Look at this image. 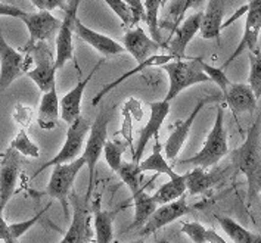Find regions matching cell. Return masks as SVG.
Returning a JSON list of instances; mask_svg holds the SVG:
<instances>
[{"label": "cell", "mask_w": 261, "mask_h": 243, "mask_svg": "<svg viewBox=\"0 0 261 243\" xmlns=\"http://www.w3.org/2000/svg\"><path fill=\"white\" fill-rule=\"evenodd\" d=\"M219 97L217 96H206V97H202L196 102L193 111L189 114V117L183 121L176 122L171 134L168 136L167 142H165L164 149H165V156L168 161H174L177 158V155L180 153L181 148L185 146L188 137H189V133H191V128H192L193 122L198 118V115L201 114V111L204 109L208 102H213V100H217Z\"/></svg>", "instance_id": "obj_15"}, {"label": "cell", "mask_w": 261, "mask_h": 243, "mask_svg": "<svg viewBox=\"0 0 261 243\" xmlns=\"http://www.w3.org/2000/svg\"><path fill=\"white\" fill-rule=\"evenodd\" d=\"M117 174L123 180V183L128 187L130 193H136L142 186H140V177H142V171L139 168V162H121Z\"/></svg>", "instance_id": "obj_32"}, {"label": "cell", "mask_w": 261, "mask_h": 243, "mask_svg": "<svg viewBox=\"0 0 261 243\" xmlns=\"http://www.w3.org/2000/svg\"><path fill=\"white\" fill-rule=\"evenodd\" d=\"M123 46L125 52L132 55L138 64L152 55L158 53V50L161 49L160 41L153 40L151 36L139 25L130 27L125 31L123 37Z\"/></svg>", "instance_id": "obj_16"}, {"label": "cell", "mask_w": 261, "mask_h": 243, "mask_svg": "<svg viewBox=\"0 0 261 243\" xmlns=\"http://www.w3.org/2000/svg\"><path fill=\"white\" fill-rule=\"evenodd\" d=\"M52 203H49L46 208H43L40 212H37L34 217H31V218H28L25 221H19V223H12V224H9V236H11V243L18 242L19 240V237H22L25 233H27L28 230L31 229L34 224H37L39 223V220L41 218V215L47 211V208L50 206Z\"/></svg>", "instance_id": "obj_37"}, {"label": "cell", "mask_w": 261, "mask_h": 243, "mask_svg": "<svg viewBox=\"0 0 261 243\" xmlns=\"http://www.w3.org/2000/svg\"><path fill=\"white\" fill-rule=\"evenodd\" d=\"M168 0H163V6H165V3H167Z\"/></svg>", "instance_id": "obj_47"}, {"label": "cell", "mask_w": 261, "mask_h": 243, "mask_svg": "<svg viewBox=\"0 0 261 243\" xmlns=\"http://www.w3.org/2000/svg\"><path fill=\"white\" fill-rule=\"evenodd\" d=\"M24 14H25V11L19 9L18 6L5 3V2H0V16H12V18L21 19V16Z\"/></svg>", "instance_id": "obj_42"}, {"label": "cell", "mask_w": 261, "mask_h": 243, "mask_svg": "<svg viewBox=\"0 0 261 243\" xmlns=\"http://www.w3.org/2000/svg\"><path fill=\"white\" fill-rule=\"evenodd\" d=\"M132 198H133V203H135V220L128 229H138L148 221L152 212L156 209L158 203L153 201L152 195H148L145 192V187H140L136 193L132 195Z\"/></svg>", "instance_id": "obj_28"}, {"label": "cell", "mask_w": 261, "mask_h": 243, "mask_svg": "<svg viewBox=\"0 0 261 243\" xmlns=\"http://www.w3.org/2000/svg\"><path fill=\"white\" fill-rule=\"evenodd\" d=\"M201 59L202 58H188L186 56L183 59H171L170 62L161 65V68L167 72L168 81H170L168 92L165 95L164 100L171 102L183 90L192 87L195 84L210 81L208 75L202 69Z\"/></svg>", "instance_id": "obj_2"}, {"label": "cell", "mask_w": 261, "mask_h": 243, "mask_svg": "<svg viewBox=\"0 0 261 243\" xmlns=\"http://www.w3.org/2000/svg\"><path fill=\"white\" fill-rule=\"evenodd\" d=\"M132 12V27L139 25L140 21H145V6L142 0H124Z\"/></svg>", "instance_id": "obj_41"}, {"label": "cell", "mask_w": 261, "mask_h": 243, "mask_svg": "<svg viewBox=\"0 0 261 243\" xmlns=\"http://www.w3.org/2000/svg\"><path fill=\"white\" fill-rule=\"evenodd\" d=\"M84 165H86V162L82 156L74 161L54 165L47 187L41 193V195H46L52 199L59 201L67 218H69V195H71L72 186L75 183V178Z\"/></svg>", "instance_id": "obj_5"}, {"label": "cell", "mask_w": 261, "mask_h": 243, "mask_svg": "<svg viewBox=\"0 0 261 243\" xmlns=\"http://www.w3.org/2000/svg\"><path fill=\"white\" fill-rule=\"evenodd\" d=\"M0 214H2V211H0Z\"/></svg>", "instance_id": "obj_49"}, {"label": "cell", "mask_w": 261, "mask_h": 243, "mask_svg": "<svg viewBox=\"0 0 261 243\" xmlns=\"http://www.w3.org/2000/svg\"><path fill=\"white\" fill-rule=\"evenodd\" d=\"M103 62H105V58L100 59L96 65H95V68H92V71L89 72V75L86 78L79 81L75 84V87L61 99V102H59V106H61V118L67 122V124H71V122L75 121L79 117H82V100L83 96H84V92H86V87L90 83V80L93 78V75L99 71V68L103 65Z\"/></svg>", "instance_id": "obj_21"}, {"label": "cell", "mask_w": 261, "mask_h": 243, "mask_svg": "<svg viewBox=\"0 0 261 243\" xmlns=\"http://www.w3.org/2000/svg\"><path fill=\"white\" fill-rule=\"evenodd\" d=\"M223 178L220 170H208L205 167H195L191 173H186V192L195 196L202 195L214 186H217Z\"/></svg>", "instance_id": "obj_23"}, {"label": "cell", "mask_w": 261, "mask_h": 243, "mask_svg": "<svg viewBox=\"0 0 261 243\" xmlns=\"http://www.w3.org/2000/svg\"><path fill=\"white\" fill-rule=\"evenodd\" d=\"M247 8V18H245V25H244L241 41L232 55L227 58V61L221 65V69H226L236 58H239L248 50L249 52L258 50V37L261 33V0H249Z\"/></svg>", "instance_id": "obj_9"}, {"label": "cell", "mask_w": 261, "mask_h": 243, "mask_svg": "<svg viewBox=\"0 0 261 243\" xmlns=\"http://www.w3.org/2000/svg\"><path fill=\"white\" fill-rule=\"evenodd\" d=\"M180 231L195 243H224V239L219 236V233H216V230L206 229L196 221L181 223Z\"/></svg>", "instance_id": "obj_31"}, {"label": "cell", "mask_w": 261, "mask_h": 243, "mask_svg": "<svg viewBox=\"0 0 261 243\" xmlns=\"http://www.w3.org/2000/svg\"><path fill=\"white\" fill-rule=\"evenodd\" d=\"M186 193V174H177L164 183L160 189L156 190L152 198L158 205L171 202Z\"/></svg>", "instance_id": "obj_30"}, {"label": "cell", "mask_w": 261, "mask_h": 243, "mask_svg": "<svg viewBox=\"0 0 261 243\" xmlns=\"http://www.w3.org/2000/svg\"><path fill=\"white\" fill-rule=\"evenodd\" d=\"M260 193H261V192H260Z\"/></svg>", "instance_id": "obj_50"}, {"label": "cell", "mask_w": 261, "mask_h": 243, "mask_svg": "<svg viewBox=\"0 0 261 243\" xmlns=\"http://www.w3.org/2000/svg\"><path fill=\"white\" fill-rule=\"evenodd\" d=\"M59 97L56 87H54L41 96L40 106L37 112V125L41 130H55L59 122Z\"/></svg>", "instance_id": "obj_25"}, {"label": "cell", "mask_w": 261, "mask_h": 243, "mask_svg": "<svg viewBox=\"0 0 261 243\" xmlns=\"http://www.w3.org/2000/svg\"><path fill=\"white\" fill-rule=\"evenodd\" d=\"M121 209H102L100 208V198H97L96 205L93 206L95 212V237L93 240L97 243L114 242V221Z\"/></svg>", "instance_id": "obj_26"}, {"label": "cell", "mask_w": 261, "mask_h": 243, "mask_svg": "<svg viewBox=\"0 0 261 243\" xmlns=\"http://www.w3.org/2000/svg\"><path fill=\"white\" fill-rule=\"evenodd\" d=\"M72 205V221L68 231L61 239L62 243H83L93 240L92 230H90V215H89V202L80 198L79 195L72 193L69 198Z\"/></svg>", "instance_id": "obj_14"}, {"label": "cell", "mask_w": 261, "mask_h": 243, "mask_svg": "<svg viewBox=\"0 0 261 243\" xmlns=\"http://www.w3.org/2000/svg\"><path fill=\"white\" fill-rule=\"evenodd\" d=\"M226 0H208L206 9L202 12V21L199 27V36L205 40L220 39L223 30Z\"/></svg>", "instance_id": "obj_22"}, {"label": "cell", "mask_w": 261, "mask_h": 243, "mask_svg": "<svg viewBox=\"0 0 261 243\" xmlns=\"http://www.w3.org/2000/svg\"><path fill=\"white\" fill-rule=\"evenodd\" d=\"M112 111L111 109H103L96 117L95 122L90 125L89 134L86 139L84 148H83L82 158L86 162V167L89 168V186L87 192L84 195V199L90 202L93 189H95V170L96 164L100 159V155L103 153V146L105 142L108 140V124L111 121Z\"/></svg>", "instance_id": "obj_3"}, {"label": "cell", "mask_w": 261, "mask_h": 243, "mask_svg": "<svg viewBox=\"0 0 261 243\" xmlns=\"http://www.w3.org/2000/svg\"><path fill=\"white\" fill-rule=\"evenodd\" d=\"M9 148L15 149L18 153H21V156H27V158H39L40 156V149L28 137L27 128H21L18 131V134L15 136V139L11 142Z\"/></svg>", "instance_id": "obj_35"}, {"label": "cell", "mask_w": 261, "mask_h": 243, "mask_svg": "<svg viewBox=\"0 0 261 243\" xmlns=\"http://www.w3.org/2000/svg\"><path fill=\"white\" fill-rule=\"evenodd\" d=\"M90 125H92L90 121L87 118H84V117H79L75 121L71 122L68 127V131H67L65 142H64L61 150L56 153L50 161L43 164L39 170H36L33 177L40 176L44 170H47L49 167H54L56 164H64V162L77 159V156L83 152L86 139H87L89 130H90Z\"/></svg>", "instance_id": "obj_6"}, {"label": "cell", "mask_w": 261, "mask_h": 243, "mask_svg": "<svg viewBox=\"0 0 261 243\" xmlns=\"http://www.w3.org/2000/svg\"><path fill=\"white\" fill-rule=\"evenodd\" d=\"M74 33L84 43H87L90 47H93L96 52L102 55L103 58H112V56H117V55L125 52L123 44H120L118 41L111 39L105 34H100L90 27H87L79 18H75V21H74Z\"/></svg>", "instance_id": "obj_20"}, {"label": "cell", "mask_w": 261, "mask_h": 243, "mask_svg": "<svg viewBox=\"0 0 261 243\" xmlns=\"http://www.w3.org/2000/svg\"><path fill=\"white\" fill-rule=\"evenodd\" d=\"M0 2H5V3H9V5H15V0H0Z\"/></svg>", "instance_id": "obj_46"}, {"label": "cell", "mask_w": 261, "mask_h": 243, "mask_svg": "<svg viewBox=\"0 0 261 243\" xmlns=\"http://www.w3.org/2000/svg\"><path fill=\"white\" fill-rule=\"evenodd\" d=\"M248 61H249V75H248V86L252 89L257 99L261 97V50L249 52L248 50Z\"/></svg>", "instance_id": "obj_34"}, {"label": "cell", "mask_w": 261, "mask_h": 243, "mask_svg": "<svg viewBox=\"0 0 261 243\" xmlns=\"http://www.w3.org/2000/svg\"><path fill=\"white\" fill-rule=\"evenodd\" d=\"M202 12L204 11H198L195 14L189 15L188 18H183V21L173 30L174 37L170 41L168 49H170V55L174 59H183V58H186L188 44L199 33L201 21H202Z\"/></svg>", "instance_id": "obj_19"}, {"label": "cell", "mask_w": 261, "mask_h": 243, "mask_svg": "<svg viewBox=\"0 0 261 243\" xmlns=\"http://www.w3.org/2000/svg\"><path fill=\"white\" fill-rule=\"evenodd\" d=\"M261 118L252 124L248 131L245 142L234 149L232 153L234 171L241 173L248 180V201H254L261 192V137H260Z\"/></svg>", "instance_id": "obj_1"}, {"label": "cell", "mask_w": 261, "mask_h": 243, "mask_svg": "<svg viewBox=\"0 0 261 243\" xmlns=\"http://www.w3.org/2000/svg\"><path fill=\"white\" fill-rule=\"evenodd\" d=\"M139 168L142 173H156V174H167L170 178L177 176V173H174V170L170 167L168 159L164 158L163 155V146L160 143V136H155V145L152 148V153L143 159L142 162H139Z\"/></svg>", "instance_id": "obj_27"}, {"label": "cell", "mask_w": 261, "mask_h": 243, "mask_svg": "<svg viewBox=\"0 0 261 243\" xmlns=\"http://www.w3.org/2000/svg\"><path fill=\"white\" fill-rule=\"evenodd\" d=\"M220 227L234 243H261V236L249 231L229 217H217Z\"/></svg>", "instance_id": "obj_29"}, {"label": "cell", "mask_w": 261, "mask_h": 243, "mask_svg": "<svg viewBox=\"0 0 261 243\" xmlns=\"http://www.w3.org/2000/svg\"><path fill=\"white\" fill-rule=\"evenodd\" d=\"M110 9L120 18L124 27H132V12L124 0H103Z\"/></svg>", "instance_id": "obj_39"}, {"label": "cell", "mask_w": 261, "mask_h": 243, "mask_svg": "<svg viewBox=\"0 0 261 243\" xmlns=\"http://www.w3.org/2000/svg\"><path fill=\"white\" fill-rule=\"evenodd\" d=\"M171 59H174L171 55H152V56H149V58H146L145 61H142L140 64H138V67L133 68V69H130V71H127V72H124L123 75L120 77V78H117V80L111 81V83H108L107 86H103L102 87V90L97 93L93 99H92V105L95 106V105H97L105 96L108 95V93H111L115 87H118L120 84H123L124 81L128 80L130 77H133L135 74H138V72H140V71H145V69H148V68H153V67H161V65H164V64H167V62H170Z\"/></svg>", "instance_id": "obj_24"}, {"label": "cell", "mask_w": 261, "mask_h": 243, "mask_svg": "<svg viewBox=\"0 0 261 243\" xmlns=\"http://www.w3.org/2000/svg\"><path fill=\"white\" fill-rule=\"evenodd\" d=\"M21 21L25 24L28 30L27 44L24 46L22 52L27 53L28 50L39 41H52L58 34L61 21L50 14L49 11H37V12H25L21 16Z\"/></svg>", "instance_id": "obj_10"}, {"label": "cell", "mask_w": 261, "mask_h": 243, "mask_svg": "<svg viewBox=\"0 0 261 243\" xmlns=\"http://www.w3.org/2000/svg\"><path fill=\"white\" fill-rule=\"evenodd\" d=\"M143 6H145V22L149 28L151 37L153 40L161 41L158 14H160V8L163 6V0H143Z\"/></svg>", "instance_id": "obj_33"}, {"label": "cell", "mask_w": 261, "mask_h": 243, "mask_svg": "<svg viewBox=\"0 0 261 243\" xmlns=\"http://www.w3.org/2000/svg\"><path fill=\"white\" fill-rule=\"evenodd\" d=\"M80 6V0H71L65 9V16L61 21V27L56 34L55 46V68L61 69L65 67V64L72 59L74 56V43H72V36H74V21L77 18Z\"/></svg>", "instance_id": "obj_11"}, {"label": "cell", "mask_w": 261, "mask_h": 243, "mask_svg": "<svg viewBox=\"0 0 261 243\" xmlns=\"http://www.w3.org/2000/svg\"><path fill=\"white\" fill-rule=\"evenodd\" d=\"M188 212H189V205H188L186 193H185L171 202L158 205L156 209L152 212V215L148 218V221L140 227L139 234H140V237H148L153 233H156L160 229L180 220Z\"/></svg>", "instance_id": "obj_12"}, {"label": "cell", "mask_w": 261, "mask_h": 243, "mask_svg": "<svg viewBox=\"0 0 261 243\" xmlns=\"http://www.w3.org/2000/svg\"><path fill=\"white\" fill-rule=\"evenodd\" d=\"M204 3V0H177L176 3L171 5L170 8V15L173 16V30L179 25L180 22L183 21L185 15L189 9L192 8H199Z\"/></svg>", "instance_id": "obj_38"}, {"label": "cell", "mask_w": 261, "mask_h": 243, "mask_svg": "<svg viewBox=\"0 0 261 243\" xmlns=\"http://www.w3.org/2000/svg\"><path fill=\"white\" fill-rule=\"evenodd\" d=\"M33 3L34 8H37L39 11H46V0H30Z\"/></svg>", "instance_id": "obj_45"}, {"label": "cell", "mask_w": 261, "mask_h": 243, "mask_svg": "<svg viewBox=\"0 0 261 243\" xmlns=\"http://www.w3.org/2000/svg\"><path fill=\"white\" fill-rule=\"evenodd\" d=\"M0 240L5 243H11V236H9V224L3 220L0 214Z\"/></svg>", "instance_id": "obj_44"}, {"label": "cell", "mask_w": 261, "mask_h": 243, "mask_svg": "<svg viewBox=\"0 0 261 243\" xmlns=\"http://www.w3.org/2000/svg\"><path fill=\"white\" fill-rule=\"evenodd\" d=\"M12 117L22 128H28L31 125L33 120H34V111L27 105L16 103L14 109H12Z\"/></svg>", "instance_id": "obj_40"}, {"label": "cell", "mask_w": 261, "mask_h": 243, "mask_svg": "<svg viewBox=\"0 0 261 243\" xmlns=\"http://www.w3.org/2000/svg\"><path fill=\"white\" fill-rule=\"evenodd\" d=\"M226 105L233 112L234 117L241 114H254L257 109V97L248 84L229 81L224 89H221Z\"/></svg>", "instance_id": "obj_18"}, {"label": "cell", "mask_w": 261, "mask_h": 243, "mask_svg": "<svg viewBox=\"0 0 261 243\" xmlns=\"http://www.w3.org/2000/svg\"><path fill=\"white\" fill-rule=\"evenodd\" d=\"M125 145H120L114 140H107L105 146H103V155H105V161L108 164L111 170L114 173L118 171L121 162H123V153Z\"/></svg>", "instance_id": "obj_36"}, {"label": "cell", "mask_w": 261, "mask_h": 243, "mask_svg": "<svg viewBox=\"0 0 261 243\" xmlns=\"http://www.w3.org/2000/svg\"><path fill=\"white\" fill-rule=\"evenodd\" d=\"M149 106H151L149 120L146 122V125L140 130L138 139V146H136L135 152H133V161L135 162H140L142 155H143L145 149L148 146L149 140H151L152 137L158 136L163 122L165 121V118L170 114V102H167V100L152 102V103H149Z\"/></svg>", "instance_id": "obj_17"}, {"label": "cell", "mask_w": 261, "mask_h": 243, "mask_svg": "<svg viewBox=\"0 0 261 243\" xmlns=\"http://www.w3.org/2000/svg\"><path fill=\"white\" fill-rule=\"evenodd\" d=\"M2 158H3V153H0V162H2Z\"/></svg>", "instance_id": "obj_48"}, {"label": "cell", "mask_w": 261, "mask_h": 243, "mask_svg": "<svg viewBox=\"0 0 261 243\" xmlns=\"http://www.w3.org/2000/svg\"><path fill=\"white\" fill-rule=\"evenodd\" d=\"M28 53L31 55V58H33L34 67L28 69L25 75L30 80L36 83V86L40 89L43 93L56 87V72H58V69L55 68V58L50 52L47 43L46 41L36 43L28 50Z\"/></svg>", "instance_id": "obj_7"}, {"label": "cell", "mask_w": 261, "mask_h": 243, "mask_svg": "<svg viewBox=\"0 0 261 243\" xmlns=\"http://www.w3.org/2000/svg\"><path fill=\"white\" fill-rule=\"evenodd\" d=\"M229 153V142H227V131L224 127V109L221 105L217 106V115L214 125L206 136L202 149L195 153L193 156L176 162V164H191L193 167H205L213 168Z\"/></svg>", "instance_id": "obj_4"}, {"label": "cell", "mask_w": 261, "mask_h": 243, "mask_svg": "<svg viewBox=\"0 0 261 243\" xmlns=\"http://www.w3.org/2000/svg\"><path fill=\"white\" fill-rule=\"evenodd\" d=\"M68 0H46V11L52 12L55 9H67Z\"/></svg>", "instance_id": "obj_43"}, {"label": "cell", "mask_w": 261, "mask_h": 243, "mask_svg": "<svg viewBox=\"0 0 261 243\" xmlns=\"http://www.w3.org/2000/svg\"><path fill=\"white\" fill-rule=\"evenodd\" d=\"M30 68H33L31 55L15 50L0 31V90H6L16 78L25 75Z\"/></svg>", "instance_id": "obj_8"}, {"label": "cell", "mask_w": 261, "mask_h": 243, "mask_svg": "<svg viewBox=\"0 0 261 243\" xmlns=\"http://www.w3.org/2000/svg\"><path fill=\"white\" fill-rule=\"evenodd\" d=\"M21 165H22L21 153H18L15 149L8 148L3 152V158L0 162V211L2 212L15 195Z\"/></svg>", "instance_id": "obj_13"}]
</instances>
